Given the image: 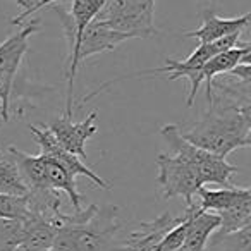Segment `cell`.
I'll list each match as a JSON object with an SVG mask.
<instances>
[{
    "label": "cell",
    "instance_id": "1",
    "mask_svg": "<svg viewBox=\"0 0 251 251\" xmlns=\"http://www.w3.org/2000/svg\"><path fill=\"white\" fill-rule=\"evenodd\" d=\"M179 133L195 147L226 158L237 148L250 147L251 107L213 100L208 112Z\"/></svg>",
    "mask_w": 251,
    "mask_h": 251
},
{
    "label": "cell",
    "instance_id": "2",
    "mask_svg": "<svg viewBox=\"0 0 251 251\" xmlns=\"http://www.w3.org/2000/svg\"><path fill=\"white\" fill-rule=\"evenodd\" d=\"M117 206L90 205L73 215L62 213L59 227L64 229L81 251H117V232L122 222L117 219Z\"/></svg>",
    "mask_w": 251,
    "mask_h": 251
},
{
    "label": "cell",
    "instance_id": "3",
    "mask_svg": "<svg viewBox=\"0 0 251 251\" xmlns=\"http://www.w3.org/2000/svg\"><path fill=\"white\" fill-rule=\"evenodd\" d=\"M160 134L165 140V143L169 145V148H171V153L179 157L181 160L188 162V164L198 172L203 186L210 184V182L224 186V188L234 186L232 182H230V179H232V176L237 174L239 169H237L236 165H230L224 157L210 153V151L189 143L186 138L181 136L177 124L162 126Z\"/></svg>",
    "mask_w": 251,
    "mask_h": 251
},
{
    "label": "cell",
    "instance_id": "4",
    "mask_svg": "<svg viewBox=\"0 0 251 251\" xmlns=\"http://www.w3.org/2000/svg\"><path fill=\"white\" fill-rule=\"evenodd\" d=\"M107 0H73L71 11L67 12L64 7H57L55 12L59 14V19L62 23V28L66 31L67 43H69V57H67V69H66V79H67V97H66V117L73 119V88L74 79L77 73V49L83 31L101 11Z\"/></svg>",
    "mask_w": 251,
    "mask_h": 251
},
{
    "label": "cell",
    "instance_id": "5",
    "mask_svg": "<svg viewBox=\"0 0 251 251\" xmlns=\"http://www.w3.org/2000/svg\"><path fill=\"white\" fill-rule=\"evenodd\" d=\"M153 12L155 0H107L95 19L134 38H148L157 35Z\"/></svg>",
    "mask_w": 251,
    "mask_h": 251
},
{
    "label": "cell",
    "instance_id": "6",
    "mask_svg": "<svg viewBox=\"0 0 251 251\" xmlns=\"http://www.w3.org/2000/svg\"><path fill=\"white\" fill-rule=\"evenodd\" d=\"M157 184L162 189V198L182 196L186 205H193V198L203 186L198 172L179 157L172 153H160L157 157Z\"/></svg>",
    "mask_w": 251,
    "mask_h": 251
},
{
    "label": "cell",
    "instance_id": "7",
    "mask_svg": "<svg viewBox=\"0 0 251 251\" xmlns=\"http://www.w3.org/2000/svg\"><path fill=\"white\" fill-rule=\"evenodd\" d=\"M29 129H31V134L35 136L36 143H38L40 148H42V155L55 160L57 164H59L60 167L66 169L73 177H76V176H84V177L90 179L97 188H101V189H105V191L110 189L108 182L105 181V179H101L95 171H91L88 165H84L77 155L64 150V148L57 143L52 131H50L47 126H40V127L38 126H29Z\"/></svg>",
    "mask_w": 251,
    "mask_h": 251
},
{
    "label": "cell",
    "instance_id": "8",
    "mask_svg": "<svg viewBox=\"0 0 251 251\" xmlns=\"http://www.w3.org/2000/svg\"><path fill=\"white\" fill-rule=\"evenodd\" d=\"M40 31V21H29L25 28L18 29L5 42L0 43V83L12 93L16 74L23 59L28 52V40L31 35Z\"/></svg>",
    "mask_w": 251,
    "mask_h": 251
},
{
    "label": "cell",
    "instance_id": "9",
    "mask_svg": "<svg viewBox=\"0 0 251 251\" xmlns=\"http://www.w3.org/2000/svg\"><path fill=\"white\" fill-rule=\"evenodd\" d=\"M95 121H97V110L90 112L83 122H73L71 117L62 115V117L53 119L47 127L52 131L53 138L64 150L77 155L79 158H86L84 145L98 131V127L95 126Z\"/></svg>",
    "mask_w": 251,
    "mask_h": 251
},
{
    "label": "cell",
    "instance_id": "10",
    "mask_svg": "<svg viewBox=\"0 0 251 251\" xmlns=\"http://www.w3.org/2000/svg\"><path fill=\"white\" fill-rule=\"evenodd\" d=\"M184 215H172L165 212L151 222H141L134 230L127 234L126 239L119 241L117 251H160L164 236L181 220Z\"/></svg>",
    "mask_w": 251,
    "mask_h": 251
},
{
    "label": "cell",
    "instance_id": "11",
    "mask_svg": "<svg viewBox=\"0 0 251 251\" xmlns=\"http://www.w3.org/2000/svg\"><path fill=\"white\" fill-rule=\"evenodd\" d=\"M134 36L129 33H122L117 29L108 28L103 23L93 21L84 28L83 36H81L79 49H77L76 62L77 66L81 64V60H86L91 55H98V53L108 52V50L117 49L121 43L127 42V40H133Z\"/></svg>",
    "mask_w": 251,
    "mask_h": 251
},
{
    "label": "cell",
    "instance_id": "12",
    "mask_svg": "<svg viewBox=\"0 0 251 251\" xmlns=\"http://www.w3.org/2000/svg\"><path fill=\"white\" fill-rule=\"evenodd\" d=\"M251 14L246 12L237 18H220L212 9H206L201 12V26L195 31H186V38H196L200 43H210L220 40L224 36L234 35V33H243L250 26Z\"/></svg>",
    "mask_w": 251,
    "mask_h": 251
},
{
    "label": "cell",
    "instance_id": "13",
    "mask_svg": "<svg viewBox=\"0 0 251 251\" xmlns=\"http://www.w3.org/2000/svg\"><path fill=\"white\" fill-rule=\"evenodd\" d=\"M251 55V47L250 43H239L234 49H229L226 52H220L208 59L200 69V83L206 84V98H208V105L213 100V81L220 74L229 73L232 67H236L243 60H250Z\"/></svg>",
    "mask_w": 251,
    "mask_h": 251
},
{
    "label": "cell",
    "instance_id": "14",
    "mask_svg": "<svg viewBox=\"0 0 251 251\" xmlns=\"http://www.w3.org/2000/svg\"><path fill=\"white\" fill-rule=\"evenodd\" d=\"M7 157L14 162L16 169L28 189L52 188L47 179L45 162H43L42 155H28L18 150L16 147H7Z\"/></svg>",
    "mask_w": 251,
    "mask_h": 251
},
{
    "label": "cell",
    "instance_id": "15",
    "mask_svg": "<svg viewBox=\"0 0 251 251\" xmlns=\"http://www.w3.org/2000/svg\"><path fill=\"white\" fill-rule=\"evenodd\" d=\"M219 226L220 219L217 213L205 212V210H200L198 206H195L182 246L188 248L189 251H206L210 236L219 229Z\"/></svg>",
    "mask_w": 251,
    "mask_h": 251
},
{
    "label": "cell",
    "instance_id": "16",
    "mask_svg": "<svg viewBox=\"0 0 251 251\" xmlns=\"http://www.w3.org/2000/svg\"><path fill=\"white\" fill-rule=\"evenodd\" d=\"M23 222V246L33 248V250L49 251L57 234V226L35 213H28Z\"/></svg>",
    "mask_w": 251,
    "mask_h": 251
},
{
    "label": "cell",
    "instance_id": "17",
    "mask_svg": "<svg viewBox=\"0 0 251 251\" xmlns=\"http://www.w3.org/2000/svg\"><path fill=\"white\" fill-rule=\"evenodd\" d=\"M250 188H236V186H230V188H222V189H206L205 186L198 189V200H200V210H205V212H220V210L229 208L230 205L241 200L244 195H248Z\"/></svg>",
    "mask_w": 251,
    "mask_h": 251
},
{
    "label": "cell",
    "instance_id": "18",
    "mask_svg": "<svg viewBox=\"0 0 251 251\" xmlns=\"http://www.w3.org/2000/svg\"><path fill=\"white\" fill-rule=\"evenodd\" d=\"M217 215L220 219V226L217 229L219 236H226L246 226H251V193L244 195L229 208L217 212Z\"/></svg>",
    "mask_w": 251,
    "mask_h": 251
},
{
    "label": "cell",
    "instance_id": "19",
    "mask_svg": "<svg viewBox=\"0 0 251 251\" xmlns=\"http://www.w3.org/2000/svg\"><path fill=\"white\" fill-rule=\"evenodd\" d=\"M42 155V153H40ZM43 157V162H45V172H47V179H49V184L52 186L53 189L57 191H64L71 200V205H73L74 212L76 210H81V195L77 193V188H76V177L69 174L64 167H60L55 160L52 158Z\"/></svg>",
    "mask_w": 251,
    "mask_h": 251
},
{
    "label": "cell",
    "instance_id": "20",
    "mask_svg": "<svg viewBox=\"0 0 251 251\" xmlns=\"http://www.w3.org/2000/svg\"><path fill=\"white\" fill-rule=\"evenodd\" d=\"M206 251H251V226L226 236H217Z\"/></svg>",
    "mask_w": 251,
    "mask_h": 251
},
{
    "label": "cell",
    "instance_id": "21",
    "mask_svg": "<svg viewBox=\"0 0 251 251\" xmlns=\"http://www.w3.org/2000/svg\"><path fill=\"white\" fill-rule=\"evenodd\" d=\"M0 193L14 196H26L28 188L23 182L18 169L11 158H0Z\"/></svg>",
    "mask_w": 251,
    "mask_h": 251
},
{
    "label": "cell",
    "instance_id": "22",
    "mask_svg": "<svg viewBox=\"0 0 251 251\" xmlns=\"http://www.w3.org/2000/svg\"><path fill=\"white\" fill-rule=\"evenodd\" d=\"M26 196H14L0 193V219L25 220L28 217Z\"/></svg>",
    "mask_w": 251,
    "mask_h": 251
},
{
    "label": "cell",
    "instance_id": "23",
    "mask_svg": "<svg viewBox=\"0 0 251 251\" xmlns=\"http://www.w3.org/2000/svg\"><path fill=\"white\" fill-rule=\"evenodd\" d=\"M23 222L12 219H0V251H12L21 244Z\"/></svg>",
    "mask_w": 251,
    "mask_h": 251
},
{
    "label": "cell",
    "instance_id": "24",
    "mask_svg": "<svg viewBox=\"0 0 251 251\" xmlns=\"http://www.w3.org/2000/svg\"><path fill=\"white\" fill-rule=\"evenodd\" d=\"M49 251H81V250L76 246L73 237H71L66 230L59 227V229H57V234H55V239H53V243Z\"/></svg>",
    "mask_w": 251,
    "mask_h": 251
},
{
    "label": "cell",
    "instance_id": "25",
    "mask_svg": "<svg viewBox=\"0 0 251 251\" xmlns=\"http://www.w3.org/2000/svg\"><path fill=\"white\" fill-rule=\"evenodd\" d=\"M16 2H18V5L23 9V12L19 16H16V18L12 19L11 23H12V25H21V23L25 21L26 18H28V12L31 11L33 7H35L38 0H16Z\"/></svg>",
    "mask_w": 251,
    "mask_h": 251
},
{
    "label": "cell",
    "instance_id": "26",
    "mask_svg": "<svg viewBox=\"0 0 251 251\" xmlns=\"http://www.w3.org/2000/svg\"><path fill=\"white\" fill-rule=\"evenodd\" d=\"M9 105H11V93L0 83V107H2V121H9Z\"/></svg>",
    "mask_w": 251,
    "mask_h": 251
},
{
    "label": "cell",
    "instance_id": "27",
    "mask_svg": "<svg viewBox=\"0 0 251 251\" xmlns=\"http://www.w3.org/2000/svg\"><path fill=\"white\" fill-rule=\"evenodd\" d=\"M55 2H60V0H38V2H36V5L35 7L31 9V11L28 12V18L31 14H35L36 11H40V9H43L45 7V5H52V4H55Z\"/></svg>",
    "mask_w": 251,
    "mask_h": 251
},
{
    "label": "cell",
    "instance_id": "28",
    "mask_svg": "<svg viewBox=\"0 0 251 251\" xmlns=\"http://www.w3.org/2000/svg\"><path fill=\"white\" fill-rule=\"evenodd\" d=\"M12 251H40V250H33V248H28V246H23V244H19L16 250H12Z\"/></svg>",
    "mask_w": 251,
    "mask_h": 251
},
{
    "label": "cell",
    "instance_id": "29",
    "mask_svg": "<svg viewBox=\"0 0 251 251\" xmlns=\"http://www.w3.org/2000/svg\"><path fill=\"white\" fill-rule=\"evenodd\" d=\"M171 251H189L188 248H184V246H181V248H176V250H171Z\"/></svg>",
    "mask_w": 251,
    "mask_h": 251
},
{
    "label": "cell",
    "instance_id": "30",
    "mask_svg": "<svg viewBox=\"0 0 251 251\" xmlns=\"http://www.w3.org/2000/svg\"><path fill=\"white\" fill-rule=\"evenodd\" d=\"M0 122H2V107H0Z\"/></svg>",
    "mask_w": 251,
    "mask_h": 251
},
{
    "label": "cell",
    "instance_id": "31",
    "mask_svg": "<svg viewBox=\"0 0 251 251\" xmlns=\"http://www.w3.org/2000/svg\"><path fill=\"white\" fill-rule=\"evenodd\" d=\"M0 155H2V150H0Z\"/></svg>",
    "mask_w": 251,
    "mask_h": 251
}]
</instances>
